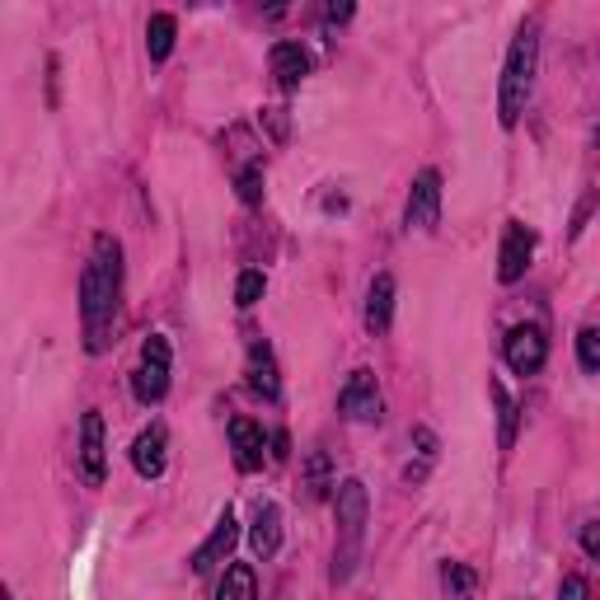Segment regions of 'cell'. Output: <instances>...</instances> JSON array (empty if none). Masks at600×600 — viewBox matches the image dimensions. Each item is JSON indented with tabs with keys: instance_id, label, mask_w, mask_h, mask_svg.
Here are the masks:
<instances>
[{
	"instance_id": "obj_13",
	"label": "cell",
	"mask_w": 600,
	"mask_h": 600,
	"mask_svg": "<svg viewBox=\"0 0 600 600\" xmlns=\"http://www.w3.org/2000/svg\"><path fill=\"white\" fill-rule=\"evenodd\" d=\"M165 446H169L165 428H146L132 441V465H136L141 479H160L165 473Z\"/></svg>"
},
{
	"instance_id": "obj_4",
	"label": "cell",
	"mask_w": 600,
	"mask_h": 600,
	"mask_svg": "<svg viewBox=\"0 0 600 600\" xmlns=\"http://www.w3.org/2000/svg\"><path fill=\"white\" fill-rule=\"evenodd\" d=\"M165 389H169V338L151 334L141 343V367L132 375V394L141 404H160Z\"/></svg>"
},
{
	"instance_id": "obj_27",
	"label": "cell",
	"mask_w": 600,
	"mask_h": 600,
	"mask_svg": "<svg viewBox=\"0 0 600 600\" xmlns=\"http://www.w3.org/2000/svg\"><path fill=\"white\" fill-rule=\"evenodd\" d=\"M343 20H352V5H328V24H343Z\"/></svg>"
},
{
	"instance_id": "obj_26",
	"label": "cell",
	"mask_w": 600,
	"mask_h": 600,
	"mask_svg": "<svg viewBox=\"0 0 600 600\" xmlns=\"http://www.w3.org/2000/svg\"><path fill=\"white\" fill-rule=\"evenodd\" d=\"M581 549H587V554L600 563V520H596V526H587V530H581Z\"/></svg>"
},
{
	"instance_id": "obj_8",
	"label": "cell",
	"mask_w": 600,
	"mask_h": 600,
	"mask_svg": "<svg viewBox=\"0 0 600 600\" xmlns=\"http://www.w3.org/2000/svg\"><path fill=\"white\" fill-rule=\"evenodd\" d=\"M544 357H549V338L540 334L535 324H520L507 334V367L520 371V375H535L544 367Z\"/></svg>"
},
{
	"instance_id": "obj_20",
	"label": "cell",
	"mask_w": 600,
	"mask_h": 600,
	"mask_svg": "<svg viewBox=\"0 0 600 600\" xmlns=\"http://www.w3.org/2000/svg\"><path fill=\"white\" fill-rule=\"evenodd\" d=\"M267 291V277L259 273V267H249V273H240V281H235V305L240 310H254L259 300Z\"/></svg>"
},
{
	"instance_id": "obj_25",
	"label": "cell",
	"mask_w": 600,
	"mask_h": 600,
	"mask_svg": "<svg viewBox=\"0 0 600 600\" xmlns=\"http://www.w3.org/2000/svg\"><path fill=\"white\" fill-rule=\"evenodd\" d=\"M263 118H267V128H273L277 141L287 136V108H263Z\"/></svg>"
},
{
	"instance_id": "obj_11",
	"label": "cell",
	"mask_w": 600,
	"mask_h": 600,
	"mask_svg": "<svg viewBox=\"0 0 600 600\" xmlns=\"http://www.w3.org/2000/svg\"><path fill=\"white\" fill-rule=\"evenodd\" d=\"M230 446H235V465H240V473L263 469V428L254 418H235L230 422Z\"/></svg>"
},
{
	"instance_id": "obj_5",
	"label": "cell",
	"mask_w": 600,
	"mask_h": 600,
	"mask_svg": "<svg viewBox=\"0 0 600 600\" xmlns=\"http://www.w3.org/2000/svg\"><path fill=\"white\" fill-rule=\"evenodd\" d=\"M338 408L352 422H381L385 418V399H381V389H375V375L371 371H352V375H347V385L338 394Z\"/></svg>"
},
{
	"instance_id": "obj_15",
	"label": "cell",
	"mask_w": 600,
	"mask_h": 600,
	"mask_svg": "<svg viewBox=\"0 0 600 600\" xmlns=\"http://www.w3.org/2000/svg\"><path fill=\"white\" fill-rule=\"evenodd\" d=\"M249 544H254L259 559H273L277 549H281V512H277V502H259L254 530H249Z\"/></svg>"
},
{
	"instance_id": "obj_22",
	"label": "cell",
	"mask_w": 600,
	"mask_h": 600,
	"mask_svg": "<svg viewBox=\"0 0 600 600\" xmlns=\"http://www.w3.org/2000/svg\"><path fill=\"white\" fill-rule=\"evenodd\" d=\"M441 581H446V591L455 600H469L473 596V573H469L465 563H446V567H441Z\"/></svg>"
},
{
	"instance_id": "obj_21",
	"label": "cell",
	"mask_w": 600,
	"mask_h": 600,
	"mask_svg": "<svg viewBox=\"0 0 600 600\" xmlns=\"http://www.w3.org/2000/svg\"><path fill=\"white\" fill-rule=\"evenodd\" d=\"M235 188H240L244 207H259V202H263V165H244L240 179H235Z\"/></svg>"
},
{
	"instance_id": "obj_17",
	"label": "cell",
	"mask_w": 600,
	"mask_h": 600,
	"mask_svg": "<svg viewBox=\"0 0 600 600\" xmlns=\"http://www.w3.org/2000/svg\"><path fill=\"white\" fill-rule=\"evenodd\" d=\"M216 600H259V577L249 563H230L216 587Z\"/></svg>"
},
{
	"instance_id": "obj_18",
	"label": "cell",
	"mask_w": 600,
	"mask_h": 600,
	"mask_svg": "<svg viewBox=\"0 0 600 600\" xmlns=\"http://www.w3.org/2000/svg\"><path fill=\"white\" fill-rule=\"evenodd\" d=\"M488 394H493V404H497V446L512 451L516 446V404H512V394L502 389V381H488Z\"/></svg>"
},
{
	"instance_id": "obj_12",
	"label": "cell",
	"mask_w": 600,
	"mask_h": 600,
	"mask_svg": "<svg viewBox=\"0 0 600 600\" xmlns=\"http://www.w3.org/2000/svg\"><path fill=\"white\" fill-rule=\"evenodd\" d=\"M244 375H249V389L263 394V399H277V394H281L277 357H273V347H267V343H254V347H249V367H244Z\"/></svg>"
},
{
	"instance_id": "obj_14",
	"label": "cell",
	"mask_w": 600,
	"mask_h": 600,
	"mask_svg": "<svg viewBox=\"0 0 600 600\" xmlns=\"http://www.w3.org/2000/svg\"><path fill=\"white\" fill-rule=\"evenodd\" d=\"M273 75L281 89H300V81L310 75V52L300 43H277L273 47Z\"/></svg>"
},
{
	"instance_id": "obj_3",
	"label": "cell",
	"mask_w": 600,
	"mask_h": 600,
	"mask_svg": "<svg viewBox=\"0 0 600 600\" xmlns=\"http://www.w3.org/2000/svg\"><path fill=\"white\" fill-rule=\"evenodd\" d=\"M535 57H540V34H535V24H526L512 43L507 52V67H502V99H497V118L502 128H516L520 108H526L530 89H535Z\"/></svg>"
},
{
	"instance_id": "obj_24",
	"label": "cell",
	"mask_w": 600,
	"mask_h": 600,
	"mask_svg": "<svg viewBox=\"0 0 600 600\" xmlns=\"http://www.w3.org/2000/svg\"><path fill=\"white\" fill-rule=\"evenodd\" d=\"M559 600H591V587H587V577H581V573L563 577V587H559Z\"/></svg>"
},
{
	"instance_id": "obj_16",
	"label": "cell",
	"mask_w": 600,
	"mask_h": 600,
	"mask_svg": "<svg viewBox=\"0 0 600 600\" xmlns=\"http://www.w3.org/2000/svg\"><path fill=\"white\" fill-rule=\"evenodd\" d=\"M389 320H394V277L381 273L371 281V291H367V328H371V334H385Z\"/></svg>"
},
{
	"instance_id": "obj_23",
	"label": "cell",
	"mask_w": 600,
	"mask_h": 600,
	"mask_svg": "<svg viewBox=\"0 0 600 600\" xmlns=\"http://www.w3.org/2000/svg\"><path fill=\"white\" fill-rule=\"evenodd\" d=\"M577 357L587 371H600V328H581L577 334Z\"/></svg>"
},
{
	"instance_id": "obj_7",
	"label": "cell",
	"mask_w": 600,
	"mask_h": 600,
	"mask_svg": "<svg viewBox=\"0 0 600 600\" xmlns=\"http://www.w3.org/2000/svg\"><path fill=\"white\" fill-rule=\"evenodd\" d=\"M535 254V235L520 226V220H507V235H502V254H497V281H520Z\"/></svg>"
},
{
	"instance_id": "obj_9",
	"label": "cell",
	"mask_w": 600,
	"mask_h": 600,
	"mask_svg": "<svg viewBox=\"0 0 600 600\" xmlns=\"http://www.w3.org/2000/svg\"><path fill=\"white\" fill-rule=\"evenodd\" d=\"M81 473H85L89 488H99L104 473H108V460H104V418L99 413H85V422H81Z\"/></svg>"
},
{
	"instance_id": "obj_10",
	"label": "cell",
	"mask_w": 600,
	"mask_h": 600,
	"mask_svg": "<svg viewBox=\"0 0 600 600\" xmlns=\"http://www.w3.org/2000/svg\"><path fill=\"white\" fill-rule=\"evenodd\" d=\"M235 544H240V526H235V512L226 507V512H220V520H216V530H212V540L193 554V573H212L216 563L230 559Z\"/></svg>"
},
{
	"instance_id": "obj_1",
	"label": "cell",
	"mask_w": 600,
	"mask_h": 600,
	"mask_svg": "<svg viewBox=\"0 0 600 600\" xmlns=\"http://www.w3.org/2000/svg\"><path fill=\"white\" fill-rule=\"evenodd\" d=\"M118 291H122V249L113 235L94 240V259L85 263L81 277V310L89 328V352H104V328L118 314Z\"/></svg>"
},
{
	"instance_id": "obj_2",
	"label": "cell",
	"mask_w": 600,
	"mask_h": 600,
	"mask_svg": "<svg viewBox=\"0 0 600 600\" xmlns=\"http://www.w3.org/2000/svg\"><path fill=\"white\" fill-rule=\"evenodd\" d=\"M334 516H338V554H334V581H347L357 573L361 544H367V516H371V497L361 479H343L334 493Z\"/></svg>"
},
{
	"instance_id": "obj_19",
	"label": "cell",
	"mask_w": 600,
	"mask_h": 600,
	"mask_svg": "<svg viewBox=\"0 0 600 600\" xmlns=\"http://www.w3.org/2000/svg\"><path fill=\"white\" fill-rule=\"evenodd\" d=\"M173 38H179V24H173V14H151V24H146L151 61H165V57L173 52Z\"/></svg>"
},
{
	"instance_id": "obj_6",
	"label": "cell",
	"mask_w": 600,
	"mask_h": 600,
	"mask_svg": "<svg viewBox=\"0 0 600 600\" xmlns=\"http://www.w3.org/2000/svg\"><path fill=\"white\" fill-rule=\"evenodd\" d=\"M441 216V173L422 169L413 188H408V207H404V226L408 230H432Z\"/></svg>"
}]
</instances>
